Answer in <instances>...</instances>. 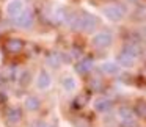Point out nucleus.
<instances>
[{
	"label": "nucleus",
	"instance_id": "obj_7",
	"mask_svg": "<svg viewBox=\"0 0 146 127\" xmlns=\"http://www.w3.org/2000/svg\"><path fill=\"white\" fill-rule=\"evenodd\" d=\"M99 69L105 75H118L121 72V66L113 60H105L102 63H99Z\"/></svg>",
	"mask_w": 146,
	"mask_h": 127
},
{
	"label": "nucleus",
	"instance_id": "obj_17",
	"mask_svg": "<svg viewBox=\"0 0 146 127\" xmlns=\"http://www.w3.org/2000/svg\"><path fill=\"white\" fill-rule=\"evenodd\" d=\"M47 63L52 64V67H58L61 63V57H58V55H50V57L47 58Z\"/></svg>",
	"mask_w": 146,
	"mask_h": 127
},
{
	"label": "nucleus",
	"instance_id": "obj_21",
	"mask_svg": "<svg viewBox=\"0 0 146 127\" xmlns=\"http://www.w3.org/2000/svg\"><path fill=\"white\" fill-rule=\"evenodd\" d=\"M143 36H145V38H146V27H145V28H143Z\"/></svg>",
	"mask_w": 146,
	"mask_h": 127
},
{
	"label": "nucleus",
	"instance_id": "obj_4",
	"mask_svg": "<svg viewBox=\"0 0 146 127\" xmlns=\"http://www.w3.org/2000/svg\"><path fill=\"white\" fill-rule=\"evenodd\" d=\"M24 10H25V2L24 0H8L7 5H5V14L11 19H16Z\"/></svg>",
	"mask_w": 146,
	"mask_h": 127
},
{
	"label": "nucleus",
	"instance_id": "obj_22",
	"mask_svg": "<svg viewBox=\"0 0 146 127\" xmlns=\"http://www.w3.org/2000/svg\"><path fill=\"white\" fill-rule=\"evenodd\" d=\"M130 2H133V3H137V0H130Z\"/></svg>",
	"mask_w": 146,
	"mask_h": 127
},
{
	"label": "nucleus",
	"instance_id": "obj_18",
	"mask_svg": "<svg viewBox=\"0 0 146 127\" xmlns=\"http://www.w3.org/2000/svg\"><path fill=\"white\" fill-rule=\"evenodd\" d=\"M8 119L11 121V122H19V110H16V108H13V110H10V113H8Z\"/></svg>",
	"mask_w": 146,
	"mask_h": 127
},
{
	"label": "nucleus",
	"instance_id": "obj_20",
	"mask_svg": "<svg viewBox=\"0 0 146 127\" xmlns=\"http://www.w3.org/2000/svg\"><path fill=\"white\" fill-rule=\"evenodd\" d=\"M72 57H80V50H77V49H72Z\"/></svg>",
	"mask_w": 146,
	"mask_h": 127
},
{
	"label": "nucleus",
	"instance_id": "obj_1",
	"mask_svg": "<svg viewBox=\"0 0 146 127\" xmlns=\"http://www.w3.org/2000/svg\"><path fill=\"white\" fill-rule=\"evenodd\" d=\"M101 14L104 16V19H107L111 24H119L124 19V10L119 5H105L101 8Z\"/></svg>",
	"mask_w": 146,
	"mask_h": 127
},
{
	"label": "nucleus",
	"instance_id": "obj_14",
	"mask_svg": "<svg viewBox=\"0 0 146 127\" xmlns=\"http://www.w3.org/2000/svg\"><path fill=\"white\" fill-rule=\"evenodd\" d=\"M66 24L72 30H80V25H82V14L71 13L69 16H68V19H66Z\"/></svg>",
	"mask_w": 146,
	"mask_h": 127
},
{
	"label": "nucleus",
	"instance_id": "obj_11",
	"mask_svg": "<svg viewBox=\"0 0 146 127\" xmlns=\"http://www.w3.org/2000/svg\"><path fill=\"white\" fill-rule=\"evenodd\" d=\"M135 61H137V58L130 57V55L124 54V52H121L116 57V63L121 66V69H123V67H127V69H129V67H133L135 66Z\"/></svg>",
	"mask_w": 146,
	"mask_h": 127
},
{
	"label": "nucleus",
	"instance_id": "obj_16",
	"mask_svg": "<svg viewBox=\"0 0 146 127\" xmlns=\"http://www.w3.org/2000/svg\"><path fill=\"white\" fill-rule=\"evenodd\" d=\"M7 47L10 49L11 52H19V50H22L24 44H22V41H21V39H10V41H8V44H7Z\"/></svg>",
	"mask_w": 146,
	"mask_h": 127
},
{
	"label": "nucleus",
	"instance_id": "obj_2",
	"mask_svg": "<svg viewBox=\"0 0 146 127\" xmlns=\"http://www.w3.org/2000/svg\"><path fill=\"white\" fill-rule=\"evenodd\" d=\"M54 83V77L47 69H39L35 77V88L38 91H47Z\"/></svg>",
	"mask_w": 146,
	"mask_h": 127
},
{
	"label": "nucleus",
	"instance_id": "obj_10",
	"mask_svg": "<svg viewBox=\"0 0 146 127\" xmlns=\"http://www.w3.org/2000/svg\"><path fill=\"white\" fill-rule=\"evenodd\" d=\"M111 105H113L111 101L108 97H105V96H99V97H96L93 101V108L98 113H107V111H110Z\"/></svg>",
	"mask_w": 146,
	"mask_h": 127
},
{
	"label": "nucleus",
	"instance_id": "obj_19",
	"mask_svg": "<svg viewBox=\"0 0 146 127\" xmlns=\"http://www.w3.org/2000/svg\"><path fill=\"white\" fill-rule=\"evenodd\" d=\"M32 127H50V124H47V122H46V121L36 119V121H33Z\"/></svg>",
	"mask_w": 146,
	"mask_h": 127
},
{
	"label": "nucleus",
	"instance_id": "obj_12",
	"mask_svg": "<svg viewBox=\"0 0 146 127\" xmlns=\"http://www.w3.org/2000/svg\"><path fill=\"white\" fill-rule=\"evenodd\" d=\"M24 107L29 111H36L41 107V101H39V97H36V96H27V97L24 99Z\"/></svg>",
	"mask_w": 146,
	"mask_h": 127
},
{
	"label": "nucleus",
	"instance_id": "obj_8",
	"mask_svg": "<svg viewBox=\"0 0 146 127\" xmlns=\"http://www.w3.org/2000/svg\"><path fill=\"white\" fill-rule=\"evenodd\" d=\"M60 85H61V88H63V91L68 93V94H72V93H76L77 88H79V82H77V79H76L74 75H71V74L61 77Z\"/></svg>",
	"mask_w": 146,
	"mask_h": 127
},
{
	"label": "nucleus",
	"instance_id": "obj_5",
	"mask_svg": "<svg viewBox=\"0 0 146 127\" xmlns=\"http://www.w3.org/2000/svg\"><path fill=\"white\" fill-rule=\"evenodd\" d=\"M116 116L118 119L123 122V126H137L135 122V111L129 107H119L116 110Z\"/></svg>",
	"mask_w": 146,
	"mask_h": 127
},
{
	"label": "nucleus",
	"instance_id": "obj_9",
	"mask_svg": "<svg viewBox=\"0 0 146 127\" xmlns=\"http://www.w3.org/2000/svg\"><path fill=\"white\" fill-rule=\"evenodd\" d=\"M98 28V19L96 16L86 13V14H82V25H80V30L82 32H86V33H91Z\"/></svg>",
	"mask_w": 146,
	"mask_h": 127
},
{
	"label": "nucleus",
	"instance_id": "obj_6",
	"mask_svg": "<svg viewBox=\"0 0 146 127\" xmlns=\"http://www.w3.org/2000/svg\"><path fill=\"white\" fill-rule=\"evenodd\" d=\"M16 25L19 27V28L22 30H27L30 28V27L33 25V21H35V16H33V11L30 10V8H25V10L22 11V13L19 14V16L16 17Z\"/></svg>",
	"mask_w": 146,
	"mask_h": 127
},
{
	"label": "nucleus",
	"instance_id": "obj_13",
	"mask_svg": "<svg viewBox=\"0 0 146 127\" xmlns=\"http://www.w3.org/2000/svg\"><path fill=\"white\" fill-rule=\"evenodd\" d=\"M93 66H94V63H93L91 58H83V60H80L79 63H77L76 71L80 72V74H86V72H90V71L93 69Z\"/></svg>",
	"mask_w": 146,
	"mask_h": 127
},
{
	"label": "nucleus",
	"instance_id": "obj_3",
	"mask_svg": "<svg viewBox=\"0 0 146 127\" xmlns=\"http://www.w3.org/2000/svg\"><path fill=\"white\" fill-rule=\"evenodd\" d=\"M91 44L94 46L96 49H108L111 44H113V35L110 32H98L93 35L91 38Z\"/></svg>",
	"mask_w": 146,
	"mask_h": 127
},
{
	"label": "nucleus",
	"instance_id": "obj_15",
	"mask_svg": "<svg viewBox=\"0 0 146 127\" xmlns=\"http://www.w3.org/2000/svg\"><path fill=\"white\" fill-rule=\"evenodd\" d=\"M123 52L127 55H130V57H133V58H138L140 54H141V49H140V46L135 44V42H127V44L124 46Z\"/></svg>",
	"mask_w": 146,
	"mask_h": 127
}]
</instances>
